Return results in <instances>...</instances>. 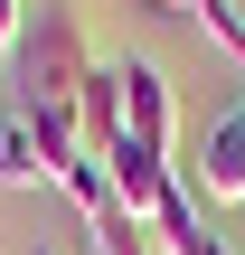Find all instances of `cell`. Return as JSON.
<instances>
[{"label":"cell","instance_id":"cell-8","mask_svg":"<svg viewBox=\"0 0 245 255\" xmlns=\"http://www.w3.org/2000/svg\"><path fill=\"white\" fill-rule=\"evenodd\" d=\"M19 28H28V0H0V57L19 47Z\"/></svg>","mask_w":245,"mask_h":255},{"label":"cell","instance_id":"cell-4","mask_svg":"<svg viewBox=\"0 0 245 255\" xmlns=\"http://www.w3.org/2000/svg\"><path fill=\"white\" fill-rule=\"evenodd\" d=\"M189 180H198V199H217V208H245V104L208 123V142H198Z\"/></svg>","mask_w":245,"mask_h":255},{"label":"cell","instance_id":"cell-5","mask_svg":"<svg viewBox=\"0 0 245 255\" xmlns=\"http://www.w3.org/2000/svg\"><path fill=\"white\" fill-rule=\"evenodd\" d=\"M76 123H85V142H94V151H113V142H123V76H113V57L85 76V95H76Z\"/></svg>","mask_w":245,"mask_h":255},{"label":"cell","instance_id":"cell-3","mask_svg":"<svg viewBox=\"0 0 245 255\" xmlns=\"http://www.w3.org/2000/svg\"><path fill=\"white\" fill-rule=\"evenodd\" d=\"M104 180H113V199H123L142 227L189 189V180H179V161H161V151H142V142H113V151H104Z\"/></svg>","mask_w":245,"mask_h":255},{"label":"cell","instance_id":"cell-9","mask_svg":"<svg viewBox=\"0 0 245 255\" xmlns=\"http://www.w3.org/2000/svg\"><path fill=\"white\" fill-rule=\"evenodd\" d=\"M151 9H161V19H189V9H198V0H151Z\"/></svg>","mask_w":245,"mask_h":255},{"label":"cell","instance_id":"cell-7","mask_svg":"<svg viewBox=\"0 0 245 255\" xmlns=\"http://www.w3.org/2000/svg\"><path fill=\"white\" fill-rule=\"evenodd\" d=\"M189 19H198V28H208V38H217V47H227V57L245 66V9H236V0H198Z\"/></svg>","mask_w":245,"mask_h":255},{"label":"cell","instance_id":"cell-6","mask_svg":"<svg viewBox=\"0 0 245 255\" xmlns=\"http://www.w3.org/2000/svg\"><path fill=\"white\" fill-rule=\"evenodd\" d=\"M47 161H38V123L28 114H0V189H38Z\"/></svg>","mask_w":245,"mask_h":255},{"label":"cell","instance_id":"cell-1","mask_svg":"<svg viewBox=\"0 0 245 255\" xmlns=\"http://www.w3.org/2000/svg\"><path fill=\"white\" fill-rule=\"evenodd\" d=\"M104 57H94V38H85V19L66 9V0H38V19L19 28V47H9V85H19V114H76V95H85V76H94Z\"/></svg>","mask_w":245,"mask_h":255},{"label":"cell","instance_id":"cell-2","mask_svg":"<svg viewBox=\"0 0 245 255\" xmlns=\"http://www.w3.org/2000/svg\"><path fill=\"white\" fill-rule=\"evenodd\" d=\"M113 76H123V142L179 161V95H170V76L151 57H113Z\"/></svg>","mask_w":245,"mask_h":255}]
</instances>
